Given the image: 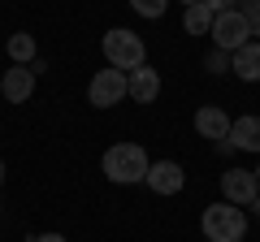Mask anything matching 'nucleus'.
Instances as JSON below:
<instances>
[{"label": "nucleus", "mask_w": 260, "mask_h": 242, "mask_svg": "<svg viewBox=\"0 0 260 242\" xmlns=\"http://www.w3.org/2000/svg\"><path fill=\"white\" fill-rule=\"evenodd\" d=\"M148 151L139 147V143H113L109 151H104L100 169L109 182H117V186H135V182H143L148 177Z\"/></svg>", "instance_id": "1"}, {"label": "nucleus", "mask_w": 260, "mask_h": 242, "mask_svg": "<svg viewBox=\"0 0 260 242\" xmlns=\"http://www.w3.org/2000/svg\"><path fill=\"white\" fill-rule=\"evenodd\" d=\"M100 52H104V61H109L113 69H121V74L148 65V48H143V39L135 35V30H126V26H113L109 35L100 39Z\"/></svg>", "instance_id": "2"}, {"label": "nucleus", "mask_w": 260, "mask_h": 242, "mask_svg": "<svg viewBox=\"0 0 260 242\" xmlns=\"http://www.w3.org/2000/svg\"><path fill=\"white\" fill-rule=\"evenodd\" d=\"M200 229H204L208 242H243V233H247V212L234 204H208L204 216H200Z\"/></svg>", "instance_id": "3"}, {"label": "nucleus", "mask_w": 260, "mask_h": 242, "mask_svg": "<svg viewBox=\"0 0 260 242\" xmlns=\"http://www.w3.org/2000/svg\"><path fill=\"white\" fill-rule=\"evenodd\" d=\"M130 95V74H121V69H95L91 87H87V100L95 104V108H113V104H121Z\"/></svg>", "instance_id": "4"}, {"label": "nucleus", "mask_w": 260, "mask_h": 242, "mask_svg": "<svg viewBox=\"0 0 260 242\" xmlns=\"http://www.w3.org/2000/svg\"><path fill=\"white\" fill-rule=\"evenodd\" d=\"M213 44L221 48V52H239L243 44H251V26H247V18H243L239 9H225V13H217L213 18Z\"/></svg>", "instance_id": "5"}, {"label": "nucleus", "mask_w": 260, "mask_h": 242, "mask_svg": "<svg viewBox=\"0 0 260 242\" xmlns=\"http://www.w3.org/2000/svg\"><path fill=\"white\" fill-rule=\"evenodd\" d=\"M221 195H225V204H234V208H251V199L260 195L256 173H251V169H225L221 173Z\"/></svg>", "instance_id": "6"}, {"label": "nucleus", "mask_w": 260, "mask_h": 242, "mask_svg": "<svg viewBox=\"0 0 260 242\" xmlns=\"http://www.w3.org/2000/svg\"><path fill=\"white\" fill-rule=\"evenodd\" d=\"M156 195H178V190L186 186V173L178 160H156V165H148V177H143Z\"/></svg>", "instance_id": "7"}, {"label": "nucleus", "mask_w": 260, "mask_h": 242, "mask_svg": "<svg viewBox=\"0 0 260 242\" xmlns=\"http://www.w3.org/2000/svg\"><path fill=\"white\" fill-rule=\"evenodd\" d=\"M0 95H5L9 104H26L30 95H35V74H30V65L5 69V78H0Z\"/></svg>", "instance_id": "8"}, {"label": "nucleus", "mask_w": 260, "mask_h": 242, "mask_svg": "<svg viewBox=\"0 0 260 242\" xmlns=\"http://www.w3.org/2000/svg\"><path fill=\"white\" fill-rule=\"evenodd\" d=\"M230 126H234V121L225 117V108H217V104H208V108L195 112V130H200V139L230 143Z\"/></svg>", "instance_id": "9"}, {"label": "nucleus", "mask_w": 260, "mask_h": 242, "mask_svg": "<svg viewBox=\"0 0 260 242\" xmlns=\"http://www.w3.org/2000/svg\"><path fill=\"white\" fill-rule=\"evenodd\" d=\"M230 69H234V78H243V83H260V39H251V44H243L239 52H230Z\"/></svg>", "instance_id": "10"}, {"label": "nucleus", "mask_w": 260, "mask_h": 242, "mask_svg": "<svg viewBox=\"0 0 260 242\" xmlns=\"http://www.w3.org/2000/svg\"><path fill=\"white\" fill-rule=\"evenodd\" d=\"M160 95V74L152 65H139V69H130V100L135 104H152Z\"/></svg>", "instance_id": "11"}, {"label": "nucleus", "mask_w": 260, "mask_h": 242, "mask_svg": "<svg viewBox=\"0 0 260 242\" xmlns=\"http://www.w3.org/2000/svg\"><path fill=\"white\" fill-rule=\"evenodd\" d=\"M230 139L239 151H256L260 156V117H239L230 126Z\"/></svg>", "instance_id": "12"}, {"label": "nucleus", "mask_w": 260, "mask_h": 242, "mask_svg": "<svg viewBox=\"0 0 260 242\" xmlns=\"http://www.w3.org/2000/svg\"><path fill=\"white\" fill-rule=\"evenodd\" d=\"M213 18H217V13L208 9L204 0H200V5H186V13H182V30H186V35H208V30H213Z\"/></svg>", "instance_id": "13"}, {"label": "nucleus", "mask_w": 260, "mask_h": 242, "mask_svg": "<svg viewBox=\"0 0 260 242\" xmlns=\"http://www.w3.org/2000/svg\"><path fill=\"white\" fill-rule=\"evenodd\" d=\"M35 56H39V48H35V35H26V30L9 35V61H13V65H30Z\"/></svg>", "instance_id": "14"}, {"label": "nucleus", "mask_w": 260, "mask_h": 242, "mask_svg": "<svg viewBox=\"0 0 260 242\" xmlns=\"http://www.w3.org/2000/svg\"><path fill=\"white\" fill-rule=\"evenodd\" d=\"M165 5L169 0H130V9L139 13V18H165Z\"/></svg>", "instance_id": "15"}, {"label": "nucleus", "mask_w": 260, "mask_h": 242, "mask_svg": "<svg viewBox=\"0 0 260 242\" xmlns=\"http://www.w3.org/2000/svg\"><path fill=\"white\" fill-rule=\"evenodd\" d=\"M239 13L247 18V26H251V39H260V0H239Z\"/></svg>", "instance_id": "16"}, {"label": "nucleus", "mask_w": 260, "mask_h": 242, "mask_svg": "<svg viewBox=\"0 0 260 242\" xmlns=\"http://www.w3.org/2000/svg\"><path fill=\"white\" fill-rule=\"evenodd\" d=\"M204 65H208V74H225V69H230V52H221V48H213Z\"/></svg>", "instance_id": "17"}, {"label": "nucleus", "mask_w": 260, "mask_h": 242, "mask_svg": "<svg viewBox=\"0 0 260 242\" xmlns=\"http://www.w3.org/2000/svg\"><path fill=\"white\" fill-rule=\"evenodd\" d=\"M213 13H225V9H239V0H204Z\"/></svg>", "instance_id": "18"}, {"label": "nucleus", "mask_w": 260, "mask_h": 242, "mask_svg": "<svg viewBox=\"0 0 260 242\" xmlns=\"http://www.w3.org/2000/svg\"><path fill=\"white\" fill-rule=\"evenodd\" d=\"M30 242H65L61 233H39V238H30Z\"/></svg>", "instance_id": "19"}, {"label": "nucleus", "mask_w": 260, "mask_h": 242, "mask_svg": "<svg viewBox=\"0 0 260 242\" xmlns=\"http://www.w3.org/2000/svg\"><path fill=\"white\" fill-rule=\"evenodd\" d=\"M251 208H256V216H260V195H256V199H251Z\"/></svg>", "instance_id": "20"}, {"label": "nucleus", "mask_w": 260, "mask_h": 242, "mask_svg": "<svg viewBox=\"0 0 260 242\" xmlns=\"http://www.w3.org/2000/svg\"><path fill=\"white\" fill-rule=\"evenodd\" d=\"M0 182H5V160H0Z\"/></svg>", "instance_id": "21"}, {"label": "nucleus", "mask_w": 260, "mask_h": 242, "mask_svg": "<svg viewBox=\"0 0 260 242\" xmlns=\"http://www.w3.org/2000/svg\"><path fill=\"white\" fill-rule=\"evenodd\" d=\"M251 173H256V182H260V165H256V169H251Z\"/></svg>", "instance_id": "22"}, {"label": "nucleus", "mask_w": 260, "mask_h": 242, "mask_svg": "<svg viewBox=\"0 0 260 242\" xmlns=\"http://www.w3.org/2000/svg\"><path fill=\"white\" fill-rule=\"evenodd\" d=\"M182 5H200V0H182Z\"/></svg>", "instance_id": "23"}]
</instances>
